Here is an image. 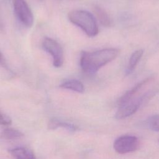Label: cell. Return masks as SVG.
<instances>
[{
    "label": "cell",
    "instance_id": "cell-6",
    "mask_svg": "<svg viewBox=\"0 0 159 159\" xmlns=\"http://www.w3.org/2000/svg\"><path fill=\"white\" fill-rule=\"evenodd\" d=\"M13 7L14 12L20 20L27 27H30L34 24L32 11L25 0H14Z\"/></svg>",
    "mask_w": 159,
    "mask_h": 159
},
{
    "label": "cell",
    "instance_id": "cell-16",
    "mask_svg": "<svg viewBox=\"0 0 159 159\" xmlns=\"http://www.w3.org/2000/svg\"><path fill=\"white\" fill-rule=\"evenodd\" d=\"M0 66L3 67L4 68L7 70V71H10V69H9L8 65H7L6 60L3 54L1 52V50H0Z\"/></svg>",
    "mask_w": 159,
    "mask_h": 159
},
{
    "label": "cell",
    "instance_id": "cell-10",
    "mask_svg": "<svg viewBox=\"0 0 159 159\" xmlns=\"http://www.w3.org/2000/svg\"><path fill=\"white\" fill-rule=\"evenodd\" d=\"M16 159H36L33 152L24 147H17L9 150Z\"/></svg>",
    "mask_w": 159,
    "mask_h": 159
},
{
    "label": "cell",
    "instance_id": "cell-8",
    "mask_svg": "<svg viewBox=\"0 0 159 159\" xmlns=\"http://www.w3.org/2000/svg\"><path fill=\"white\" fill-rule=\"evenodd\" d=\"M93 11L99 22L103 26L107 27L112 26V20L107 12L102 7L98 5H95L93 7Z\"/></svg>",
    "mask_w": 159,
    "mask_h": 159
},
{
    "label": "cell",
    "instance_id": "cell-9",
    "mask_svg": "<svg viewBox=\"0 0 159 159\" xmlns=\"http://www.w3.org/2000/svg\"><path fill=\"white\" fill-rule=\"evenodd\" d=\"M60 87L80 93H83L84 91L83 84L80 81L75 79H69L63 81L60 84Z\"/></svg>",
    "mask_w": 159,
    "mask_h": 159
},
{
    "label": "cell",
    "instance_id": "cell-5",
    "mask_svg": "<svg viewBox=\"0 0 159 159\" xmlns=\"http://www.w3.org/2000/svg\"><path fill=\"white\" fill-rule=\"evenodd\" d=\"M139 141L137 137L130 135H124L117 138L113 145L115 151L120 154L133 152L138 149Z\"/></svg>",
    "mask_w": 159,
    "mask_h": 159
},
{
    "label": "cell",
    "instance_id": "cell-4",
    "mask_svg": "<svg viewBox=\"0 0 159 159\" xmlns=\"http://www.w3.org/2000/svg\"><path fill=\"white\" fill-rule=\"evenodd\" d=\"M42 47L52 56L53 66L56 68L61 66L63 63L64 55L60 44L52 38L45 37L42 41Z\"/></svg>",
    "mask_w": 159,
    "mask_h": 159
},
{
    "label": "cell",
    "instance_id": "cell-2",
    "mask_svg": "<svg viewBox=\"0 0 159 159\" xmlns=\"http://www.w3.org/2000/svg\"><path fill=\"white\" fill-rule=\"evenodd\" d=\"M70 21L80 28L88 37H93L99 32L98 26L94 16L84 10H73L68 14Z\"/></svg>",
    "mask_w": 159,
    "mask_h": 159
},
{
    "label": "cell",
    "instance_id": "cell-17",
    "mask_svg": "<svg viewBox=\"0 0 159 159\" xmlns=\"http://www.w3.org/2000/svg\"><path fill=\"white\" fill-rule=\"evenodd\" d=\"M39 1H42L43 0H39Z\"/></svg>",
    "mask_w": 159,
    "mask_h": 159
},
{
    "label": "cell",
    "instance_id": "cell-1",
    "mask_svg": "<svg viewBox=\"0 0 159 159\" xmlns=\"http://www.w3.org/2000/svg\"><path fill=\"white\" fill-rule=\"evenodd\" d=\"M120 53V50L107 48L94 52L82 51L80 64L82 70L88 74L93 75L101 68L114 60Z\"/></svg>",
    "mask_w": 159,
    "mask_h": 159
},
{
    "label": "cell",
    "instance_id": "cell-13",
    "mask_svg": "<svg viewBox=\"0 0 159 159\" xmlns=\"http://www.w3.org/2000/svg\"><path fill=\"white\" fill-rule=\"evenodd\" d=\"M1 135H2V138H4L5 139L11 140V139H18V138L22 137L23 134L17 129L7 128V129H5L2 132Z\"/></svg>",
    "mask_w": 159,
    "mask_h": 159
},
{
    "label": "cell",
    "instance_id": "cell-12",
    "mask_svg": "<svg viewBox=\"0 0 159 159\" xmlns=\"http://www.w3.org/2000/svg\"><path fill=\"white\" fill-rule=\"evenodd\" d=\"M59 127H63L70 131H74L77 130V127L72 124L60 121L58 119H52L50 120L48 124V128L50 129H56Z\"/></svg>",
    "mask_w": 159,
    "mask_h": 159
},
{
    "label": "cell",
    "instance_id": "cell-3",
    "mask_svg": "<svg viewBox=\"0 0 159 159\" xmlns=\"http://www.w3.org/2000/svg\"><path fill=\"white\" fill-rule=\"evenodd\" d=\"M153 92H147L140 96H136L125 104L119 106L115 114L117 119H125L137 112L140 106L153 96Z\"/></svg>",
    "mask_w": 159,
    "mask_h": 159
},
{
    "label": "cell",
    "instance_id": "cell-11",
    "mask_svg": "<svg viewBox=\"0 0 159 159\" xmlns=\"http://www.w3.org/2000/svg\"><path fill=\"white\" fill-rule=\"evenodd\" d=\"M143 54V50L142 49H139L132 53V54L130 57L129 63L127 64V66L125 70L126 75L130 74L134 71L137 65L139 62L140 60L141 59Z\"/></svg>",
    "mask_w": 159,
    "mask_h": 159
},
{
    "label": "cell",
    "instance_id": "cell-14",
    "mask_svg": "<svg viewBox=\"0 0 159 159\" xmlns=\"http://www.w3.org/2000/svg\"><path fill=\"white\" fill-rule=\"evenodd\" d=\"M147 127L155 132H159V114L150 116L146 120Z\"/></svg>",
    "mask_w": 159,
    "mask_h": 159
},
{
    "label": "cell",
    "instance_id": "cell-15",
    "mask_svg": "<svg viewBox=\"0 0 159 159\" xmlns=\"http://www.w3.org/2000/svg\"><path fill=\"white\" fill-rule=\"evenodd\" d=\"M11 123V118L0 112V125H9Z\"/></svg>",
    "mask_w": 159,
    "mask_h": 159
},
{
    "label": "cell",
    "instance_id": "cell-7",
    "mask_svg": "<svg viewBox=\"0 0 159 159\" xmlns=\"http://www.w3.org/2000/svg\"><path fill=\"white\" fill-rule=\"evenodd\" d=\"M153 80V78H147L146 79L141 81L135 84L134 87H132L130 89L126 91L117 101V104L119 106L125 104L134 97L136 96L139 91L147 84L150 83V81Z\"/></svg>",
    "mask_w": 159,
    "mask_h": 159
}]
</instances>
